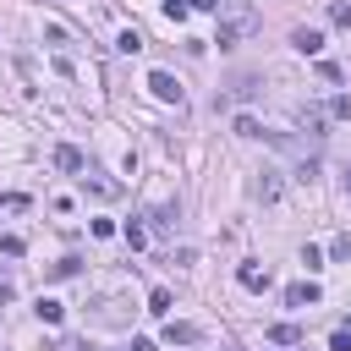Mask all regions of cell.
<instances>
[{"instance_id":"6da1fadb","label":"cell","mask_w":351,"mask_h":351,"mask_svg":"<svg viewBox=\"0 0 351 351\" xmlns=\"http://www.w3.org/2000/svg\"><path fill=\"white\" fill-rule=\"evenodd\" d=\"M214 11H219V44H241V38H252V33L263 27L247 0H219Z\"/></svg>"},{"instance_id":"7a4b0ae2","label":"cell","mask_w":351,"mask_h":351,"mask_svg":"<svg viewBox=\"0 0 351 351\" xmlns=\"http://www.w3.org/2000/svg\"><path fill=\"white\" fill-rule=\"evenodd\" d=\"M148 93L165 99V104H181V82H176L170 71H148Z\"/></svg>"},{"instance_id":"3957f363","label":"cell","mask_w":351,"mask_h":351,"mask_svg":"<svg viewBox=\"0 0 351 351\" xmlns=\"http://www.w3.org/2000/svg\"><path fill=\"white\" fill-rule=\"evenodd\" d=\"M313 302H318V285H313V280L285 285V307H313Z\"/></svg>"},{"instance_id":"277c9868","label":"cell","mask_w":351,"mask_h":351,"mask_svg":"<svg viewBox=\"0 0 351 351\" xmlns=\"http://www.w3.org/2000/svg\"><path fill=\"white\" fill-rule=\"evenodd\" d=\"M165 340H170V346H192V340H203V329H197V324H176V318H170V324H165Z\"/></svg>"},{"instance_id":"5b68a950","label":"cell","mask_w":351,"mask_h":351,"mask_svg":"<svg viewBox=\"0 0 351 351\" xmlns=\"http://www.w3.org/2000/svg\"><path fill=\"white\" fill-rule=\"evenodd\" d=\"M291 44H296L302 55H318V49H324V33H318V27H296V33H291Z\"/></svg>"},{"instance_id":"8992f818","label":"cell","mask_w":351,"mask_h":351,"mask_svg":"<svg viewBox=\"0 0 351 351\" xmlns=\"http://www.w3.org/2000/svg\"><path fill=\"white\" fill-rule=\"evenodd\" d=\"M296 121H302L307 143H318V137H324V110H313V104H307V110H296Z\"/></svg>"},{"instance_id":"52a82bcc","label":"cell","mask_w":351,"mask_h":351,"mask_svg":"<svg viewBox=\"0 0 351 351\" xmlns=\"http://www.w3.org/2000/svg\"><path fill=\"white\" fill-rule=\"evenodd\" d=\"M236 280H241L247 291H269V269H258V263H241V269H236Z\"/></svg>"},{"instance_id":"ba28073f","label":"cell","mask_w":351,"mask_h":351,"mask_svg":"<svg viewBox=\"0 0 351 351\" xmlns=\"http://www.w3.org/2000/svg\"><path fill=\"white\" fill-rule=\"evenodd\" d=\"M33 313H38L44 324H60V318H66V307H60L55 296H38V307H33Z\"/></svg>"},{"instance_id":"9c48e42d","label":"cell","mask_w":351,"mask_h":351,"mask_svg":"<svg viewBox=\"0 0 351 351\" xmlns=\"http://www.w3.org/2000/svg\"><path fill=\"white\" fill-rule=\"evenodd\" d=\"M269 340H274V346H296L302 329H296V324H269Z\"/></svg>"},{"instance_id":"30bf717a","label":"cell","mask_w":351,"mask_h":351,"mask_svg":"<svg viewBox=\"0 0 351 351\" xmlns=\"http://www.w3.org/2000/svg\"><path fill=\"white\" fill-rule=\"evenodd\" d=\"M55 165H60V170H82V154H77L71 143H60V148H55Z\"/></svg>"},{"instance_id":"8fae6325","label":"cell","mask_w":351,"mask_h":351,"mask_svg":"<svg viewBox=\"0 0 351 351\" xmlns=\"http://www.w3.org/2000/svg\"><path fill=\"white\" fill-rule=\"evenodd\" d=\"M258 197H263V203H274V197H280V176H274V170H263V181H258Z\"/></svg>"},{"instance_id":"7c38bea8","label":"cell","mask_w":351,"mask_h":351,"mask_svg":"<svg viewBox=\"0 0 351 351\" xmlns=\"http://www.w3.org/2000/svg\"><path fill=\"white\" fill-rule=\"evenodd\" d=\"M148 313H159V318L170 313V291H165V285H154V291H148Z\"/></svg>"},{"instance_id":"4fadbf2b","label":"cell","mask_w":351,"mask_h":351,"mask_svg":"<svg viewBox=\"0 0 351 351\" xmlns=\"http://www.w3.org/2000/svg\"><path fill=\"white\" fill-rule=\"evenodd\" d=\"M329 22H335V27H351V5H346V0H329Z\"/></svg>"},{"instance_id":"5bb4252c","label":"cell","mask_w":351,"mask_h":351,"mask_svg":"<svg viewBox=\"0 0 351 351\" xmlns=\"http://www.w3.org/2000/svg\"><path fill=\"white\" fill-rule=\"evenodd\" d=\"M121 236H126V247H143V241H148V236H143V225H137V219H126V225H121Z\"/></svg>"},{"instance_id":"9a60e30c","label":"cell","mask_w":351,"mask_h":351,"mask_svg":"<svg viewBox=\"0 0 351 351\" xmlns=\"http://www.w3.org/2000/svg\"><path fill=\"white\" fill-rule=\"evenodd\" d=\"M0 252H5V258H22L27 241H22V236H0Z\"/></svg>"},{"instance_id":"2e32d148","label":"cell","mask_w":351,"mask_h":351,"mask_svg":"<svg viewBox=\"0 0 351 351\" xmlns=\"http://www.w3.org/2000/svg\"><path fill=\"white\" fill-rule=\"evenodd\" d=\"M236 132H241V137H263V126H258L252 115H236Z\"/></svg>"},{"instance_id":"e0dca14e","label":"cell","mask_w":351,"mask_h":351,"mask_svg":"<svg viewBox=\"0 0 351 351\" xmlns=\"http://www.w3.org/2000/svg\"><path fill=\"white\" fill-rule=\"evenodd\" d=\"M302 269H307V274L324 269V252H318V247H302Z\"/></svg>"},{"instance_id":"ac0fdd59","label":"cell","mask_w":351,"mask_h":351,"mask_svg":"<svg viewBox=\"0 0 351 351\" xmlns=\"http://www.w3.org/2000/svg\"><path fill=\"white\" fill-rule=\"evenodd\" d=\"M121 49H126V55H137V49H143V33H132V27H126V33H121Z\"/></svg>"},{"instance_id":"d6986e66","label":"cell","mask_w":351,"mask_h":351,"mask_svg":"<svg viewBox=\"0 0 351 351\" xmlns=\"http://www.w3.org/2000/svg\"><path fill=\"white\" fill-rule=\"evenodd\" d=\"M0 208H11V214H22V208H27V197H22V192H5V197H0Z\"/></svg>"},{"instance_id":"ffe728a7","label":"cell","mask_w":351,"mask_h":351,"mask_svg":"<svg viewBox=\"0 0 351 351\" xmlns=\"http://www.w3.org/2000/svg\"><path fill=\"white\" fill-rule=\"evenodd\" d=\"M186 11H192V5H186V0H165V16H170V22H181V16H186Z\"/></svg>"},{"instance_id":"44dd1931","label":"cell","mask_w":351,"mask_h":351,"mask_svg":"<svg viewBox=\"0 0 351 351\" xmlns=\"http://www.w3.org/2000/svg\"><path fill=\"white\" fill-rule=\"evenodd\" d=\"M329 351H351V329H335V340H329Z\"/></svg>"},{"instance_id":"7402d4cb","label":"cell","mask_w":351,"mask_h":351,"mask_svg":"<svg viewBox=\"0 0 351 351\" xmlns=\"http://www.w3.org/2000/svg\"><path fill=\"white\" fill-rule=\"evenodd\" d=\"M329 115H340V121H346V115H351V99H346V93H340V99H335V104H329Z\"/></svg>"},{"instance_id":"603a6c76","label":"cell","mask_w":351,"mask_h":351,"mask_svg":"<svg viewBox=\"0 0 351 351\" xmlns=\"http://www.w3.org/2000/svg\"><path fill=\"white\" fill-rule=\"evenodd\" d=\"M132 351H159V346L154 340H132Z\"/></svg>"},{"instance_id":"cb8c5ba5","label":"cell","mask_w":351,"mask_h":351,"mask_svg":"<svg viewBox=\"0 0 351 351\" xmlns=\"http://www.w3.org/2000/svg\"><path fill=\"white\" fill-rule=\"evenodd\" d=\"M346 186H351V170H346Z\"/></svg>"}]
</instances>
